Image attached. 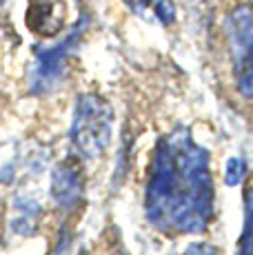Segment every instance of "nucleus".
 I'll return each instance as SVG.
<instances>
[{
	"instance_id": "1",
	"label": "nucleus",
	"mask_w": 253,
	"mask_h": 255,
	"mask_svg": "<svg viewBox=\"0 0 253 255\" xmlns=\"http://www.w3.org/2000/svg\"><path fill=\"white\" fill-rule=\"evenodd\" d=\"M144 213L164 233H202L213 215V182L209 151L187 129L164 135L155 144Z\"/></svg>"
},
{
	"instance_id": "2",
	"label": "nucleus",
	"mask_w": 253,
	"mask_h": 255,
	"mask_svg": "<svg viewBox=\"0 0 253 255\" xmlns=\"http://www.w3.org/2000/svg\"><path fill=\"white\" fill-rule=\"evenodd\" d=\"M111 129H114V114L102 98L91 93L78 98L71 122V144L80 158L94 160L105 153L111 142Z\"/></svg>"
},
{
	"instance_id": "3",
	"label": "nucleus",
	"mask_w": 253,
	"mask_h": 255,
	"mask_svg": "<svg viewBox=\"0 0 253 255\" xmlns=\"http://www.w3.org/2000/svg\"><path fill=\"white\" fill-rule=\"evenodd\" d=\"M225 33L233 65V80L242 98L253 100V7L240 4L227 16Z\"/></svg>"
},
{
	"instance_id": "4",
	"label": "nucleus",
	"mask_w": 253,
	"mask_h": 255,
	"mask_svg": "<svg viewBox=\"0 0 253 255\" xmlns=\"http://www.w3.org/2000/svg\"><path fill=\"white\" fill-rule=\"evenodd\" d=\"M80 31H82V24H78L62 42L36 53V60H33V67H31V78H29L33 93H49L56 85H60L67 69V62H69V56L74 53L78 40H80Z\"/></svg>"
},
{
	"instance_id": "5",
	"label": "nucleus",
	"mask_w": 253,
	"mask_h": 255,
	"mask_svg": "<svg viewBox=\"0 0 253 255\" xmlns=\"http://www.w3.org/2000/svg\"><path fill=\"white\" fill-rule=\"evenodd\" d=\"M65 0H31L27 9V24L40 36H53L65 24Z\"/></svg>"
},
{
	"instance_id": "6",
	"label": "nucleus",
	"mask_w": 253,
	"mask_h": 255,
	"mask_svg": "<svg viewBox=\"0 0 253 255\" xmlns=\"http://www.w3.org/2000/svg\"><path fill=\"white\" fill-rule=\"evenodd\" d=\"M51 195L60 207H76L82 198V178L76 164L62 162L53 169Z\"/></svg>"
},
{
	"instance_id": "7",
	"label": "nucleus",
	"mask_w": 253,
	"mask_h": 255,
	"mask_svg": "<svg viewBox=\"0 0 253 255\" xmlns=\"http://www.w3.org/2000/svg\"><path fill=\"white\" fill-rule=\"evenodd\" d=\"M135 16L149 22L171 24L176 18V4L173 0H125Z\"/></svg>"
},
{
	"instance_id": "8",
	"label": "nucleus",
	"mask_w": 253,
	"mask_h": 255,
	"mask_svg": "<svg viewBox=\"0 0 253 255\" xmlns=\"http://www.w3.org/2000/svg\"><path fill=\"white\" fill-rule=\"evenodd\" d=\"M236 255H253V184L245 191V224Z\"/></svg>"
},
{
	"instance_id": "9",
	"label": "nucleus",
	"mask_w": 253,
	"mask_h": 255,
	"mask_svg": "<svg viewBox=\"0 0 253 255\" xmlns=\"http://www.w3.org/2000/svg\"><path fill=\"white\" fill-rule=\"evenodd\" d=\"M245 173H247V162L242 158H229L227 160V166H225V182L229 186H238L242 184L245 180Z\"/></svg>"
},
{
	"instance_id": "10",
	"label": "nucleus",
	"mask_w": 253,
	"mask_h": 255,
	"mask_svg": "<svg viewBox=\"0 0 253 255\" xmlns=\"http://www.w3.org/2000/svg\"><path fill=\"white\" fill-rule=\"evenodd\" d=\"M184 255H220V251L209 242H193L184 249Z\"/></svg>"
},
{
	"instance_id": "11",
	"label": "nucleus",
	"mask_w": 253,
	"mask_h": 255,
	"mask_svg": "<svg viewBox=\"0 0 253 255\" xmlns=\"http://www.w3.org/2000/svg\"><path fill=\"white\" fill-rule=\"evenodd\" d=\"M2 4H4V0H0V9H2Z\"/></svg>"
}]
</instances>
